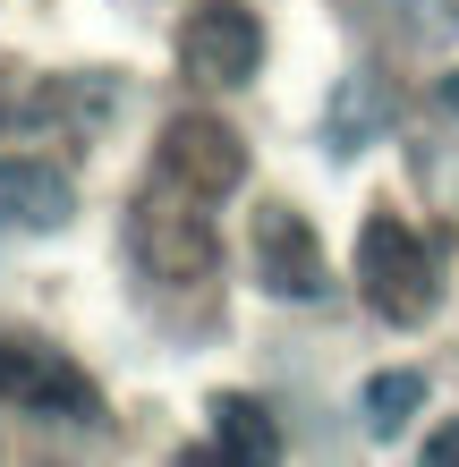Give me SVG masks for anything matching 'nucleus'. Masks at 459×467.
<instances>
[{"instance_id":"nucleus-1","label":"nucleus","mask_w":459,"mask_h":467,"mask_svg":"<svg viewBox=\"0 0 459 467\" xmlns=\"http://www.w3.org/2000/svg\"><path fill=\"white\" fill-rule=\"evenodd\" d=\"M358 297L391 332L425 323L443 306V238H425L409 213H366L358 222Z\"/></svg>"},{"instance_id":"nucleus-2","label":"nucleus","mask_w":459,"mask_h":467,"mask_svg":"<svg viewBox=\"0 0 459 467\" xmlns=\"http://www.w3.org/2000/svg\"><path fill=\"white\" fill-rule=\"evenodd\" d=\"M153 179L196 196V204H230L247 187V136L213 111H171L153 136Z\"/></svg>"},{"instance_id":"nucleus-3","label":"nucleus","mask_w":459,"mask_h":467,"mask_svg":"<svg viewBox=\"0 0 459 467\" xmlns=\"http://www.w3.org/2000/svg\"><path fill=\"white\" fill-rule=\"evenodd\" d=\"M128 255H137L153 281H213V264H222V238H213V204L179 196V187L153 179V196L128 213Z\"/></svg>"},{"instance_id":"nucleus-4","label":"nucleus","mask_w":459,"mask_h":467,"mask_svg":"<svg viewBox=\"0 0 459 467\" xmlns=\"http://www.w3.org/2000/svg\"><path fill=\"white\" fill-rule=\"evenodd\" d=\"M0 400L60 425H102V382L35 332H0Z\"/></svg>"},{"instance_id":"nucleus-5","label":"nucleus","mask_w":459,"mask_h":467,"mask_svg":"<svg viewBox=\"0 0 459 467\" xmlns=\"http://www.w3.org/2000/svg\"><path fill=\"white\" fill-rule=\"evenodd\" d=\"M247 264H256V289L281 297V306H315L332 297V255L298 204H256V230H247Z\"/></svg>"},{"instance_id":"nucleus-6","label":"nucleus","mask_w":459,"mask_h":467,"mask_svg":"<svg viewBox=\"0 0 459 467\" xmlns=\"http://www.w3.org/2000/svg\"><path fill=\"white\" fill-rule=\"evenodd\" d=\"M171 51H179V68L196 77V86L238 94V86H256V68H264V17L247 0H204L196 17H179Z\"/></svg>"},{"instance_id":"nucleus-7","label":"nucleus","mask_w":459,"mask_h":467,"mask_svg":"<svg viewBox=\"0 0 459 467\" xmlns=\"http://www.w3.org/2000/svg\"><path fill=\"white\" fill-rule=\"evenodd\" d=\"M68 213H77V187L60 161H35V153L0 161V230L9 238H51V230H68Z\"/></svg>"},{"instance_id":"nucleus-8","label":"nucleus","mask_w":459,"mask_h":467,"mask_svg":"<svg viewBox=\"0 0 459 467\" xmlns=\"http://www.w3.org/2000/svg\"><path fill=\"white\" fill-rule=\"evenodd\" d=\"M400 119V86L383 68H349L340 86H332V111H323V153L332 161H358L374 136H391Z\"/></svg>"},{"instance_id":"nucleus-9","label":"nucleus","mask_w":459,"mask_h":467,"mask_svg":"<svg viewBox=\"0 0 459 467\" xmlns=\"http://www.w3.org/2000/svg\"><path fill=\"white\" fill-rule=\"evenodd\" d=\"M204 417H213V451L222 459H238V467L281 459V425H273V408H264L256 391H213Z\"/></svg>"},{"instance_id":"nucleus-10","label":"nucleus","mask_w":459,"mask_h":467,"mask_svg":"<svg viewBox=\"0 0 459 467\" xmlns=\"http://www.w3.org/2000/svg\"><path fill=\"white\" fill-rule=\"evenodd\" d=\"M111 102H120L111 77H51V86L26 102V111H35V119H60V128H77V136H102Z\"/></svg>"},{"instance_id":"nucleus-11","label":"nucleus","mask_w":459,"mask_h":467,"mask_svg":"<svg viewBox=\"0 0 459 467\" xmlns=\"http://www.w3.org/2000/svg\"><path fill=\"white\" fill-rule=\"evenodd\" d=\"M366 433H374V442H400V425H417V408H425V374L417 366H383V374H374L366 382Z\"/></svg>"},{"instance_id":"nucleus-12","label":"nucleus","mask_w":459,"mask_h":467,"mask_svg":"<svg viewBox=\"0 0 459 467\" xmlns=\"http://www.w3.org/2000/svg\"><path fill=\"white\" fill-rule=\"evenodd\" d=\"M425 459H434V467H459V417L425 433Z\"/></svg>"},{"instance_id":"nucleus-13","label":"nucleus","mask_w":459,"mask_h":467,"mask_svg":"<svg viewBox=\"0 0 459 467\" xmlns=\"http://www.w3.org/2000/svg\"><path fill=\"white\" fill-rule=\"evenodd\" d=\"M443 111L459 119V68H443Z\"/></svg>"}]
</instances>
